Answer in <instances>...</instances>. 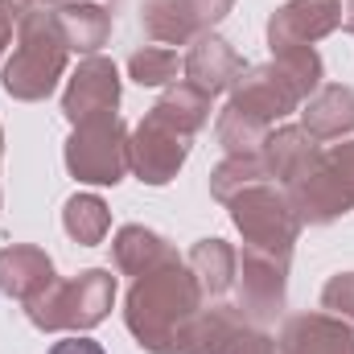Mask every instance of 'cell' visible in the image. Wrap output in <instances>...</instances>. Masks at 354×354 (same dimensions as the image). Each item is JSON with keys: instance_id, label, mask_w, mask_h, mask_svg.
Listing matches in <instances>:
<instances>
[{"instance_id": "6da1fadb", "label": "cell", "mask_w": 354, "mask_h": 354, "mask_svg": "<svg viewBox=\"0 0 354 354\" xmlns=\"http://www.w3.org/2000/svg\"><path fill=\"white\" fill-rule=\"evenodd\" d=\"M202 288L194 272L177 256L169 264L153 268L132 280L124 297V326L136 338V346L149 354H177L185 322L202 309Z\"/></svg>"}, {"instance_id": "7a4b0ae2", "label": "cell", "mask_w": 354, "mask_h": 354, "mask_svg": "<svg viewBox=\"0 0 354 354\" xmlns=\"http://www.w3.org/2000/svg\"><path fill=\"white\" fill-rule=\"evenodd\" d=\"M326 79V62L313 46H292L272 54L260 66H248L243 79L231 87V107L252 115L256 124L276 128L280 120H288L292 111H301V103L322 87Z\"/></svg>"}, {"instance_id": "3957f363", "label": "cell", "mask_w": 354, "mask_h": 354, "mask_svg": "<svg viewBox=\"0 0 354 354\" xmlns=\"http://www.w3.org/2000/svg\"><path fill=\"white\" fill-rule=\"evenodd\" d=\"M71 46L50 12V4H25L17 25V50L0 71V87L17 103H41L50 99L58 79L66 75Z\"/></svg>"}, {"instance_id": "277c9868", "label": "cell", "mask_w": 354, "mask_h": 354, "mask_svg": "<svg viewBox=\"0 0 354 354\" xmlns=\"http://www.w3.org/2000/svg\"><path fill=\"white\" fill-rule=\"evenodd\" d=\"M115 305V276L107 268H83L71 280H54L33 301H25V317L41 334H87L107 322Z\"/></svg>"}, {"instance_id": "5b68a950", "label": "cell", "mask_w": 354, "mask_h": 354, "mask_svg": "<svg viewBox=\"0 0 354 354\" xmlns=\"http://www.w3.org/2000/svg\"><path fill=\"white\" fill-rule=\"evenodd\" d=\"M227 210H231L235 231L243 235V248H256V252H268V256L292 260V248L301 239V218H297L288 194L276 181L239 189L227 202Z\"/></svg>"}, {"instance_id": "8992f818", "label": "cell", "mask_w": 354, "mask_h": 354, "mask_svg": "<svg viewBox=\"0 0 354 354\" xmlns=\"http://www.w3.org/2000/svg\"><path fill=\"white\" fill-rule=\"evenodd\" d=\"M128 136L132 128L120 115H99L87 124H75V132L66 136V169L83 185H120L128 169Z\"/></svg>"}, {"instance_id": "52a82bcc", "label": "cell", "mask_w": 354, "mask_h": 354, "mask_svg": "<svg viewBox=\"0 0 354 354\" xmlns=\"http://www.w3.org/2000/svg\"><path fill=\"white\" fill-rule=\"evenodd\" d=\"M189 145L194 136H185L177 124H169L161 111L149 107L145 120L128 136V169L145 185H169L189 157Z\"/></svg>"}, {"instance_id": "ba28073f", "label": "cell", "mask_w": 354, "mask_h": 354, "mask_svg": "<svg viewBox=\"0 0 354 354\" xmlns=\"http://www.w3.org/2000/svg\"><path fill=\"white\" fill-rule=\"evenodd\" d=\"M280 189L288 194V202H292L301 227H305V223H309V227H330V223H338L342 214L354 210L342 177L334 174V165L326 161V149H317Z\"/></svg>"}, {"instance_id": "9c48e42d", "label": "cell", "mask_w": 354, "mask_h": 354, "mask_svg": "<svg viewBox=\"0 0 354 354\" xmlns=\"http://www.w3.org/2000/svg\"><path fill=\"white\" fill-rule=\"evenodd\" d=\"M235 8V0H145L140 25L161 46H189Z\"/></svg>"}, {"instance_id": "30bf717a", "label": "cell", "mask_w": 354, "mask_h": 354, "mask_svg": "<svg viewBox=\"0 0 354 354\" xmlns=\"http://www.w3.org/2000/svg\"><path fill=\"white\" fill-rule=\"evenodd\" d=\"M235 288H239V309L248 313V322H256V326L276 322L284 313V301H288V260L243 248Z\"/></svg>"}, {"instance_id": "8fae6325", "label": "cell", "mask_w": 354, "mask_h": 354, "mask_svg": "<svg viewBox=\"0 0 354 354\" xmlns=\"http://www.w3.org/2000/svg\"><path fill=\"white\" fill-rule=\"evenodd\" d=\"M120 107V71L111 58L103 54H87L75 75L66 79V91H62V115L75 124H87V120H99V115H115Z\"/></svg>"}, {"instance_id": "7c38bea8", "label": "cell", "mask_w": 354, "mask_h": 354, "mask_svg": "<svg viewBox=\"0 0 354 354\" xmlns=\"http://www.w3.org/2000/svg\"><path fill=\"white\" fill-rule=\"evenodd\" d=\"M338 25H342L338 0H284L268 17V46L272 54L292 50V46H313L330 37Z\"/></svg>"}, {"instance_id": "4fadbf2b", "label": "cell", "mask_w": 354, "mask_h": 354, "mask_svg": "<svg viewBox=\"0 0 354 354\" xmlns=\"http://www.w3.org/2000/svg\"><path fill=\"white\" fill-rule=\"evenodd\" d=\"M243 71H248V62L239 58V50L227 41V37H218V33H202L198 41H189V54L181 58V75H185V83L198 91H206L210 99L214 95H231V87L243 79Z\"/></svg>"}, {"instance_id": "5bb4252c", "label": "cell", "mask_w": 354, "mask_h": 354, "mask_svg": "<svg viewBox=\"0 0 354 354\" xmlns=\"http://www.w3.org/2000/svg\"><path fill=\"white\" fill-rule=\"evenodd\" d=\"M276 354H354V330L334 313H292L276 334Z\"/></svg>"}, {"instance_id": "9a60e30c", "label": "cell", "mask_w": 354, "mask_h": 354, "mask_svg": "<svg viewBox=\"0 0 354 354\" xmlns=\"http://www.w3.org/2000/svg\"><path fill=\"white\" fill-rule=\"evenodd\" d=\"M54 276V260L37 248V243H8L0 252V297L8 301H33L41 288H50Z\"/></svg>"}, {"instance_id": "2e32d148", "label": "cell", "mask_w": 354, "mask_h": 354, "mask_svg": "<svg viewBox=\"0 0 354 354\" xmlns=\"http://www.w3.org/2000/svg\"><path fill=\"white\" fill-rule=\"evenodd\" d=\"M256 322H248V313L239 305H210V309H198L185 330H181V342L177 354H227V346L239 338V330H248Z\"/></svg>"}, {"instance_id": "e0dca14e", "label": "cell", "mask_w": 354, "mask_h": 354, "mask_svg": "<svg viewBox=\"0 0 354 354\" xmlns=\"http://www.w3.org/2000/svg\"><path fill=\"white\" fill-rule=\"evenodd\" d=\"M301 128L313 140H342L354 132V87L322 83L301 103Z\"/></svg>"}, {"instance_id": "ac0fdd59", "label": "cell", "mask_w": 354, "mask_h": 354, "mask_svg": "<svg viewBox=\"0 0 354 354\" xmlns=\"http://www.w3.org/2000/svg\"><path fill=\"white\" fill-rule=\"evenodd\" d=\"M71 54H99V46H107L111 37V8L99 4V0H58L50 4Z\"/></svg>"}, {"instance_id": "d6986e66", "label": "cell", "mask_w": 354, "mask_h": 354, "mask_svg": "<svg viewBox=\"0 0 354 354\" xmlns=\"http://www.w3.org/2000/svg\"><path fill=\"white\" fill-rule=\"evenodd\" d=\"M111 260H115V268H120L124 276L136 280V276H145V272H153V268L177 260V252L165 235H157V231H149V227H140V223H128V227H120L115 239H111Z\"/></svg>"}, {"instance_id": "ffe728a7", "label": "cell", "mask_w": 354, "mask_h": 354, "mask_svg": "<svg viewBox=\"0 0 354 354\" xmlns=\"http://www.w3.org/2000/svg\"><path fill=\"white\" fill-rule=\"evenodd\" d=\"M185 268L194 272V280H198V288H202V297H206V301H210V297H227V292L235 288L239 252H235L227 239L210 235V239H198V243L189 248Z\"/></svg>"}, {"instance_id": "44dd1931", "label": "cell", "mask_w": 354, "mask_h": 354, "mask_svg": "<svg viewBox=\"0 0 354 354\" xmlns=\"http://www.w3.org/2000/svg\"><path fill=\"white\" fill-rule=\"evenodd\" d=\"M322 149V140H313L301 124H276L272 132H268V140H264V161H268V169H272V181L276 185H284L288 177L297 174L313 153Z\"/></svg>"}, {"instance_id": "7402d4cb", "label": "cell", "mask_w": 354, "mask_h": 354, "mask_svg": "<svg viewBox=\"0 0 354 354\" xmlns=\"http://www.w3.org/2000/svg\"><path fill=\"white\" fill-rule=\"evenodd\" d=\"M264 181H272L264 153H227L210 169V198H218L227 206L239 189H252V185H264Z\"/></svg>"}, {"instance_id": "603a6c76", "label": "cell", "mask_w": 354, "mask_h": 354, "mask_svg": "<svg viewBox=\"0 0 354 354\" xmlns=\"http://www.w3.org/2000/svg\"><path fill=\"white\" fill-rule=\"evenodd\" d=\"M62 227L79 248H99L111 231V210L99 194H75L62 206Z\"/></svg>"}, {"instance_id": "cb8c5ba5", "label": "cell", "mask_w": 354, "mask_h": 354, "mask_svg": "<svg viewBox=\"0 0 354 354\" xmlns=\"http://www.w3.org/2000/svg\"><path fill=\"white\" fill-rule=\"evenodd\" d=\"M153 111H161L169 124H177L185 136H198L206 124H210V95L198 87H189V83H174V87L161 91V99L153 103Z\"/></svg>"}, {"instance_id": "d4e9b609", "label": "cell", "mask_w": 354, "mask_h": 354, "mask_svg": "<svg viewBox=\"0 0 354 354\" xmlns=\"http://www.w3.org/2000/svg\"><path fill=\"white\" fill-rule=\"evenodd\" d=\"M268 124H256L252 115H243V111H235L231 103L218 111V120H214V140L223 145V153H260L268 140Z\"/></svg>"}, {"instance_id": "484cf974", "label": "cell", "mask_w": 354, "mask_h": 354, "mask_svg": "<svg viewBox=\"0 0 354 354\" xmlns=\"http://www.w3.org/2000/svg\"><path fill=\"white\" fill-rule=\"evenodd\" d=\"M177 71H181V58L169 46H145L128 58V75L140 87H174Z\"/></svg>"}, {"instance_id": "4316f807", "label": "cell", "mask_w": 354, "mask_h": 354, "mask_svg": "<svg viewBox=\"0 0 354 354\" xmlns=\"http://www.w3.org/2000/svg\"><path fill=\"white\" fill-rule=\"evenodd\" d=\"M322 309L334 313V317H342L354 330V272H338V276L326 280V288H322Z\"/></svg>"}, {"instance_id": "83f0119b", "label": "cell", "mask_w": 354, "mask_h": 354, "mask_svg": "<svg viewBox=\"0 0 354 354\" xmlns=\"http://www.w3.org/2000/svg\"><path fill=\"white\" fill-rule=\"evenodd\" d=\"M227 354H276V338L268 334L264 326H248V330H239V338L227 346Z\"/></svg>"}, {"instance_id": "f1b7e54d", "label": "cell", "mask_w": 354, "mask_h": 354, "mask_svg": "<svg viewBox=\"0 0 354 354\" xmlns=\"http://www.w3.org/2000/svg\"><path fill=\"white\" fill-rule=\"evenodd\" d=\"M326 161L334 165V174L342 177V185H346V194H351V202H354V140L330 145L326 149Z\"/></svg>"}, {"instance_id": "f546056e", "label": "cell", "mask_w": 354, "mask_h": 354, "mask_svg": "<svg viewBox=\"0 0 354 354\" xmlns=\"http://www.w3.org/2000/svg\"><path fill=\"white\" fill-rule=\"evenodd\" d=\"M21 12H25L21 0H0V58H4V50L12 41V29L21 25Z\"/></svg>"}, {"instance_id": "4dcf8cb0", "label": "cell", "mask_w": 354, "mask_h": 354, "mask_svg": "<svg viewBox=\"0 0 354 354\" xmlns=\"http://www.w3.org/2000/svg\"><path fill=\"white\" fill-rule=\"evenodd\" d=\"M46 354H107L95 338H87V334H71V338H62V342H54Z\"/></svg>"}, {"instance_id": "1f68e13d", "label": "cell", "mask_w": 354, "mask_h": 354, "mask_svg": "<svg viewBox=\"0 0 354 354\" xmlns=\"http://www.w3.org/2000/svg\"><path fill=\"white\" fill-rule=\"evenodd\" d=\"M342 8V33H354V0H338Z\"/></svg>"}, {"instance_id": "d6a6232c", "label": "cell", "mask_w": 354, "mask_h": 354, "mask_svg": "<svg viewBox=\"0 0 354 354\" xmlns=\"http://www.w3.org/2000/svg\"><path fill=\"white\" fill-rule=\"evenodd\" d=\"M21 4H58V0H21Z\"/></svg>"}, {"instance_id": "836d02e7", "label": "cell", "mask_w": 354, "mask_h": 354, "mask_svg": "<svg viewBox=\"0 0 354 354\" xmlns=\"http://www.w3.org/2000/svg\"><path fill=\"white\" fill-rule=\"evenodd\" d=\"M0 161H4V128H0Z\"/></svg>"}, {"instance_id": "e575fe53", "label": "cell", "mask_w": 354, "mask_h": 354, "mask_svg": "<svg viewBox=\"0 0 354 354\" xmlns=\"http://www.w3.org/2000/svg\"><path fill=\"white\" fill-rule=\"evenodd\" d=\"M0 206H4V194H0Z\"/></svg>"}, {"instance_id": "d590c367", "label": "cell", "mask_w": 354, "mask_h": 354, "mask_svg": "<svg viewBox=\"0 0 354 354\" xmlns=\"http://www.w3.org/2000/svg\"><path fill=\"white\" fill-rule=\"evenodd\" d=\"M107 4H115V0H107Z\"/></svg>"}]
</instances>
